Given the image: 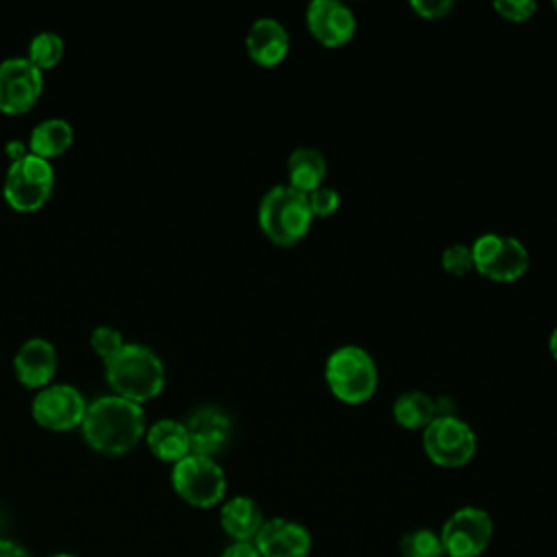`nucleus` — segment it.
Segmentation results:
<instances>
[{
  "instance_id": "obj_7",
  "label": "nucleus",
  "mask_w": 557,
  "mask_h": 557,
  "mask_svg": "<svg viewBox=\"0 0 557 557\" xmlns=\"http://www.w3.org/2000/svg\"><path fill=\"white\" fill-rule=\"evenodd\" d=\"M422 450L440 468H461L476 453V435L455 413L437 416L422 429Z\"/></svg>"
},
{
  "instance_id": "obj_1",
  "label": "nucleus",
  "mask_w": 557,
  "mask_h": 557,
  "mask_svg": "<svg viewBox=\"0 0 557 557\" xmlns=\"http://www.w3.org/2000/svg\"><path fill=\"white\" fill-rule=\"evenodd\" d=\"M85 442L102 455H124L141 440L146 420L144 409L122 396L96 398L83 418Z\"/></svg>"
},
{
  "instance_id": "obj_5",
  "label": "nucleus",
  "mask_w": 557,
  "mask_h": 557,
  "mask_svg": "<svg viewBox=\"0 0 557 557\" xmlns=\"http://www.w3.org/2000/svg\"><path fill=\"white\" fill-rule=\"evenodd\" d=\"M174 492L191 507L209 509L226 494V474L213 457L189 453L172 468Z\"/></svg>"
},
{
  "instance_id": "obj_4",
  "label": "nucleus",
  "mask_w": 557,
  "mask_h": 557,
  "mask_svg": "<svg viewBox=\"0 0 557 557\" xmlns=\"http://www.w3.org/2000/svg\"><path fill=\"white\" fill-rule=\"evenodd\" d=\"M324 381L337 400L346 405H361L376 392L379 368L366 348L344 344L326 357Z\"/></svg>"
},
{
  "instance_id": "obj_28",
  "label": "nucleus",
  "mask_w": 557,
  "mask_h": 557,
  "mask_svg": "<svg viewBox=\"0 0 557 557\" xmlns=\"http://www.w3.org/2000/svg\"><path fill=\"white\" fill-rule=\"evenodd\" d=\"M409 7L422 17V20H444L453 13L455 2L453 0H411Z\"/></svg>"
},
{
  "instance_id": "obj_26",
  "label": "nucleus",
  "mask_w": 557,
  "mask_h": 557,
  "mask_svg": "<svg viewBox=\"0 0 557 557\" xmlns=\"http://www.w3.org/2000/svg\"><path fill=\"white\" fill-rule=\"evenodd\" d=\"M307 200H309V207H311V213L313 218H329L333 215L339 205H342V196L335 187L331 185H320L318 189H313L311 194H307Z\"/></svg>"
},
{
  "instance_id": "obj_22",
  "label": "nucleus",
  "mask_w": 557,
  "mask_h": 557,
  "mask_svg": "<svg viewBox=\"0 0 557 557\" xmlns=\"http://www.w3.org/2000/svg\"><path fill=\"white\" fill-rule=\"evenodd\" d=\"M63 39L57 35V33H50V30H44V33H37L30 44H28V61L33 65H37L39 70H50L54 67L61 57H63Z\"/></svg>"
},
{
  "instance_id": "obj_3",
  "label": "nucleus",
  "mask_w": 557,
  "mask_h": 557,
  "mask_svg": "<svg viewBox=\"0 0 557 557\" xmlns=\"http://www.w3.org/2000/svg\"><path fill=\"white\" fill-rule=\"evenodd\" d=\"M257 220L263 235L272 244L285 248L298 244L309 233L313 213L307 194L296 191L287 183H278L263 194Z\"/></svg>"
},
{
  "instance_id": "obj_25",
  "label": "nucleus",
  "mask_w": 557,
  "mask_h": 557,
  "mask_svg": "<svg viewBox=\"0 0 557 557\" xmlns=\"http://www.w3.org/2000/svg\"><path fill=\"white\" fill-rule=\"evenodd\" d=\"M89 342H91V348L96 350V355H100L104 359V363L111 357H115L124 346V339H122L120 331L113 329V326H96Z\"/></svg>"
},
{
  "instance_id": "obj_9",
  "label": "nucleus",
  "mask_w": 557,
  "mask_h": 557,
  "mask_svg": "<svg viewBox=\"0 0 557 557\" xmlns=\"http://www.w3.org/2000/svg\"><path fill=\"white\" fill-rule=\"evenodd\" d=\"M492 535V516L474 505L455 509L440 529V540L446 557H479L487 550Z\"/></svg>"
},
{
  "instance_id": "obj_2",
  "label": "nucleus",
  "mask_w": 557,
  "mask_h": 557,
  "mask_svg": "<svg viewBox=\"0 0 557 557\" xmlns=\"http://www.w3.org/2000/svg\"><path fill=\"white\" fill-rule=\"evenodd\" d=\"M107 381L115 396L141 405L154 398L165 383L161 359L141 344H124L122 350L107 361Z\"/></svg>"
},
{
  "instance_id": "obj_32",
  "label": "nucleus",
  "mask_w": 557,
  "mask_h": 557,
  "mask_svg": "<svg viewBox=\"0 0 557 557\" xmlns=\"http://www.w3.org/2000/svg\"><path fill=\"white\" fill-rule=\"evenodd\" d=\"M548 350H550V355H553V359L557 361V326L550 331V335H548Z\"/></svg>"
},
{
  "instance_id": "obj_23",
  "label": "nucleus",
  "mask_w": 557,
  "mask_h": 557,
  "mask_svg": "<svg viewBox=\"0 0 557 557\" xmlns=\"http://www.w3.org/2000/svg\"><path fill=\"white\" fill-rule=\"evenodd\" d=\"M403 557H444L440 533L433 529H411L400 537Z\"/></svg>"
},
{
  "instance_id": "obj_14",
  "label": "nucleus",
  "mask_w": 557,
  "mask_h": 557,
  "mask_svg": "<svg viewBox=\"0 0 557 557\" xmlns=\"http://www.w3.org/2000/svg\"><path fill=\"white\" fill-rule=\"evenodd\" d=\"M191 453L215 457L231 440V418L218 407H200L185 422Z\"/></svg>"
},
{
  "instance_id": "obj_16",
  "label": "nucleus",
  "mask_w": 557,
  "mask_h": 557,
  "mask_svg": "<svg viewBox=\"0 0 557 557\" xmlns=\"http://www.w3.org/2000/svg\"><path fill=\"white\" fill-rule=\"evenodd\" d=\"M13 366L26 387H46L57 372V350L44 337L26 339L15 352Z\"/></svg>"
},
{
  "instance_id": "obj_31",
  "label": "nucleus",
  "mask_w": 557,
  "mask_h": 557,
  "mask_svg": "<svg viewBox=\"0 0 557 557\" xmlns=\"http://www.w3.org/2000/svg\"><path fill=\"white\" fill-rule=\"evenodd\" d=\"M4 152H7V157L11 159V163L13 161H20V159H24L30 150H28V146H24L22 141H17V139H11L7 146H4Z\"/></svg>"
},
{
  "instance_id": "obj_33",
  "label": "nucleus",
  "mask_w": 557,
  "mask_h": 557,
  "mask_svg": "<svg viewBox=\"0 0 557 557\" xmlns=\"http://www.w3.org/2000/svg\"><path fill=\"white\" fill-rule=\"evenodd\" d=\"M50 557H76V555H70V553H57V555H50Z\"/></svg>"
},
{
  "instance_id": "obj_15",
  "label": "nucleus",
  "mask_w": 557,
  "mask_h": 557,
  "mask_svg": "<svg viewBox=\"0 0 557 557\" xmlns=\"http://www.w3.org/2000/svg\"><path fill=\"white\" fill-rule=\"evenodd\" d=\"M246 52L263 67L278 65L289 52V33L283 22L276 17L255 20L246 33Z\"/></svg>"
},
{
  "instance_id": "obj_11",
  "label": "nucleus",
  "mask_w": 557,
  "mask_h": 557,
  "mask_svg": "<svg viewBox=\"0 0 557 557\" xmlns=\"http://www.w3.org/2000/svg\"><path fill=\"white\" fill-rule=\"evenodd\" d=\"M87 403L72 385H46L33 400V418L44 429L67 431L83 424Z\"/></svg>"
},
{
  "instance_id": "obj_20",
  "label": "nucleus",
  "mask_w": 557,
  "mask_h": 557,
  "mask_svg": "<svg viewBox=\"0 0 557 557\" xmlns=\"http://www.w3.org/2000/svg\"><path fill=\"white\" fill-rule=\"evenodd\" d=\"M392 416L396 424H400L403 429L422 431L424 426L431 424L433 418H437V400L420 389L403 392L400 396H396L392 405Z\"/></svg>"
},
{
  "instance_id": "obj_34",
  "label": "nucleus",
  "mask_w": 557,
  "mask_h": 557,
  "mask_svg": "<svg viewBox=\"0 0 557 557\" xmlns=\"http://www.w3.org/2000/svg\"><path fill=\"white\" fill-rule=\"evenodd\" d=\"M553 7H555V11H557V0H555V2H553Z\"/></svg>"
},
{
  "instance_id": "obj_13",
  "label": "nucleus",
  "mask_w": 557,
  "mask_h": 557,
  "mask_svg": "<svg viewBox=\"0 0 557 557\" xmlns=\"http://www.w3.org/2000/svg\"><path fill=\"white\" fill-rule=\"evenodd\" d=\"M252 542L261 557H309L313 544L305 524L281 516L263 520Z\"/></svg>"
},
{
  "instance_id": "obj_12",
  "label": "nucleus",
  "mask_w": 557,
  "mask_h": 557,
  "mask_svg": "<svg viewBox=\"0 0 557 557\" xmlns=\"http://www.w3.org/2000/svg\"><path fill=\"white\" fill-rule=\"evenodd\" d=\"M305 22L311 37L326 48L348 44L357 30L352 9L339 0H311L305 11Z\"/></svg>"
},
{
  "instance_id": "obj_29",
  "label": "nucleus",
  "mask_w": 557,
  "mask_h": 557,
  "mask_svg": "<svg viewBox=\"0 0 557 557\" xmlns=\"http://www.w3.org/2000/svg\"><path fill=\"white\" fill-rule=\"evenodd\" d=\"M220 557H261V553L257 550L252 540H244V542H231Z\"/></svg>"
},
{
  "instance_id": "obj_8",
  "label": "nucleus",
  "mask_w": 557,
  "mask_h": 557,
  "mask_svg": "<svg viewBox=\"0 0 557 557\" xmlns=\"http://www.w3.org/2000/svg\"><path fill=\"white\" fill-rule=\"evenodd\" d=\"M52 187L54 172L50 161L28 152L24 159L9 165L4 178V198L15 211L30 213L46 205Z\"/></svg>"
},
{
  "instance_id": "obj_24",
  "label": "nucleus",
  "mask_w": 557,
  "mask_h": 557,
  "mask_svg": "<svg viewBox=\"0 0 557 557\" xmlns=\"http://www.w3.org/2000/svg\"><path fill=\"white\" fill-rule=\"evenodd\" d=\"M442 268L453 276H463L474 270L472 248L468 244H450L442 250Z\"/></svg>"
},
{
  "instance_id": "obj_17",
  "label": "nucleus",
  "mask_w": 557,
  "mask_h": 557,
  "mask_svg": "<svg viewBox=\"0 0 557 557\" xmlns=\"http://www.w3.org/2000/svg\"><path fill=\"white\" fill-rule=\"evenodd\" d=\"M263 520L265 518L259 503L244 494L224 500L220 507V527L233 542L255 540Z\"/></svg>"
},
{
  "instance_id": "obj_19",
  "label": "nucleus",
  "mask_w": 557,
  "mask_h": 557,
  "mask_svg": "<svg viewBox=\"0 0 557 557\" xmlns=\"http://www.w3.org/2000/svg\"><path fill=\"white\" fill-rule=\"evenodd\" d=\"M146 442H148L150 453L157 459L170 461V463H176L191 453L187 426H185V422H178V420L154 422L146 433Z\"/></svg>"
},
{
  "instance_id": "obj_27",
  "label": "nucleus",
  "mask_w": 557,
  "mask_h": 557,
  "mask_svg": "<svg viewBox=\"0 0 557 557\" xmlns=\"http://www.w3.org/2000/svg\"><path fill=\"white\" fill-rule=\"evenodd\" d=\"M492 9L507 22H529L537 13V2L533 0H494Z\"/></svg>"
},
{
  "instance_id": "obj_6",
  "label": "nucleus",
  "mask_w": 557,
  "mask_h": 557,
  "mask_svg": "<svg viewBox=\"0 0 557 557\" xmlns=\"http://www.w3.org/2000/svg\"><path fill=\"white\" fill-rule=\"evenodd\" d=\"M470 248L474 270L494 283H513L529 270V250L518 237L483 233Z\"/></svg>"
},
{
  "instance_id": "obj_10",
  "label": "nucleus",
  "mask_w": 557,
  "mask_h": 557,
  "mask_svg": "<svg viewBox=\"0 0 557 557\" xmlns=\"http://www.w3.org/2000/svg\"><path fill=\"white\" fill-rule=\"evenodd\" d=\"M44 89V76L26 57H13L0 63V111L20 115L33 109Z\"/></svg>"
},
{
  "instance_id": "obj_18",
  "label": "nucleus",
  "mask_w": 557,
  "mask_h": 557,
  "mask_svg": "<svg viewBox=\"0 0 557 557\" xmlns=\"http://www.w3.org/2000/svg\"><path fill=\"white\" fill-rule=\"evenodd\" d=\"M326 159L313 146H298L287 157V185L300 194H311L324 185Z\"/></svg>"
},
{
  "instance_id": "obj_21",
  "label": "nucleus",
  "mask_w": 557,
  "mask_h": 557,
  "mask_svg": "<svg viewBox=\"0 0 557 557\" xmlns=\"http://www.w3.org/2000/svg\"><path fill=\"white\" fill-rule=\"evenodd\" d=\"M74 139V131L70 126V122L61 120V117H52V120H44L39 122L33 131H30V141H28V150L41 159H52L63 154Z\"/></svg>"
},
{
  "instance_id": "obj_30",
  "label": "nucleus",
  "mask_w": 557,
  "mask_h": 557,
  "mask_svg": "<svg viewBox=\"0 0 557 557\" xmlns=\"http://www.w3.org/2000/svg\"><path fill=\"white\" fill-rule=\"evenodd\" d=\"M0 557H30V555L17 542L0 540Z\"/></svg>"
}]
</instances>
